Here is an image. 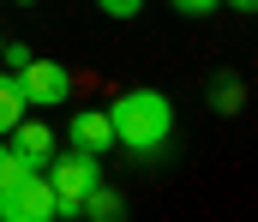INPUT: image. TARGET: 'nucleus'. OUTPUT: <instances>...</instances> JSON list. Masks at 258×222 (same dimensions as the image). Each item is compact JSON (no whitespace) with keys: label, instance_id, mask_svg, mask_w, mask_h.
Listing matches in <instances>:
<instances>
[{"label":"nucleus","instance_id":"1","mask_svg":"<svg viewBox=\"0 0 258 222\" xmlns=\"http://www.w3.org/2000/svg\"><path fill=\"white\" fill-rule=\"evenodd\" d=\"M102 114H108V126H114V144H126L132 156H144V162H162V156H168V138H174V108H168V96H162V90H150V84L120 90Z\"/></svg>","mask_w":258,"mask_h":222},{"label":"nucleus","instance_id":"2","mask_svg":"<svg viewBox=\"0 0 258 222\" xmlns=\"http://www.w3.org/2000/svg\"><path fill=\"white\" fill-rule=\"evenodd\" d=\"M42 180L54 186V210H60V222H78V204L102 186V156H84V150L48 156V162H42Z\"/></svg>","mask_w":258,"mask_h":222},{"label":"nucleus","instance_id":"3","mask_svg":"<svg viewBox=\"0 0 258 222\" xmlns=\"http://www.w3.org/2000/svg\"><path fill=\"white\" fill-rule=\"evenodd\" d=\"M12 84H18V96H24V108H60V102H72V72H66L60 60H24L18 72H12Z\"/></svg>","mask_w":258,"mask_h":222},{"label":"nucleus","instance_id":"4","mask_svg":"<svg viewBox=\"0 0 258 222\" xmlns=\"http://www.w3.org/2000/svg\"><path fill=\"white\" fill-rule=\"evenodd\" d=\"M0 222H60V210H54V186L42 180V168L0 192Z\"/></svg>","mask_w":258,"mask_h":222},{"label":"nucleus","instance_id":"5","mask_svg":"<svg viewBox=\"0 0 258 222\" xmlns=\"http://www.w3.org/2000/svg\"><path fill=\"white\" fill-rule=\"evenodd\" d=\"M66 138H72V150H84V156H108L114 150V126H108L102 108H78L72 126H66Z\"/></svg>","mask_w":258,"mask_h":222},{"label":"nucleus","instance_id":"6","mask_svg":"<svg viewBox=\"0 0 258 222\" xmlns=\"http://www.w3.org/2000/svg\"><path fill=\"white\" fill-rule=\"evenodd\" d=\"M6 144L18 150V156H24V162H30V168H42V162H48V156H54V132H48V126H42V120H30V114H24V120H18V126H12V132H6Z\"/></svg>","mask_w":258,"mask_h":222},{"label":"nucleus","instance_id":"7","mask_svg":"<svg viewBox=\"0 0 258 222\" xmlns=\"http://www.w3.org/2000/svg\"><path fill=\"white\" fill-rule=\"evenodd\" d=\"M204 96H210V108H216V114H240V108H246V78H234V72H216Z\"/></svg>","mask_w":258,"mask_h":222},{"label":"nucleus","instance_id":"8","mask_svg":"<svg viewBox=\"0 0 258 222\" xmlns=\"http://www.w3.org/2000/svg\"><path fill=\"white\" fill-rule=\"evenodd\" d=\"M78 216L84 222H126V198H120L114 186H96V192L78 204Z\"/></svg>","mask_w":258,"mask_h":222},{"label":"nucleus","instance_id":"9","mask_svg":"<svg viewBox=\"0 0 258 222\" xmlns=\"http://www.w3.org/2000/svg\"><path fill=\"white\" fill-rule=\"evenodd\" d=\"M30 108H24V96H18V84H12V72H0V138L24 120Z\"/></svg>","mask_w":258,"mask_h":222},{"label":"nucleus","instance_id":"10","mask_svg":"<svg viewBox=\"0 0 258 222\" xmlns=\"http://www.w3.org/2000/svg\"><path fill=\"white\" fill-rule=\"evenodd\" d=\"M168 6H174L180 18H210V12H216L222 0H168Z\"/></svg>","mask_w":258,"mask_h":222},{"label":"nucleus","instance_id":"11","mask_svg":"<svg viewBox=\"0 0 258 222\" xmlns=\"http://www.w3.org/2000/svg\"><path fill=\"white\" fill-rule=\"evenodd\" d=\"M96 6H102L108 18H138V12H144V0H96Z\"/></svg>","mask_w":258,"mask_h":222},{"label":"nucleus","instance_id":"12","mask_svg":"<svg viewBox=\"0 0 258 222\" xmlns=\"http://www.w3.org/2000/svg\"><path fill=\"white\" fill-rule=\"evenodd\" d=\"M24 60H30V48H24V42H6V48H0V66H12V72H18Z\"/></svg>","mask_w":258,"mask_h":222},{"label":"nucleus","instance_id":"13","mask_svg":"<svg viewBox=\"0 0 258 222\" xmlns=\"http://www.w3.org/2000/svg\"><path fill=\"white\" fill-rule=\"evenodd\" d=\"M222 6H234V12H252V6H258V0H222Z\"/></svg>","mask_w":258,"mask_h":222},{"label":"nucleus","instance_id":"14","mask_svg":"<svg viewBox=\"0 0 258 222\" xmlns=\"http://www.w3.org/2000/svg\"><path fill=\"white\" fill-rule=\"evenodd\" d=\"M18 6H30V0H18Z\"/></svg>","mask_w":258,"mask_h":222},{"label":"nucleus","instance_id":"15","mask_svg":"<svg viewBox=\"0 0 258 222\" xmlns=\"http://www.w3.org/2000/svg\"><path fill=\"white\" fill-rule=\"evenodd\" d=\"M0 48H6V36H0Z\"/></svg>","mask_w":258,"mask_h":222}]
</instances>
